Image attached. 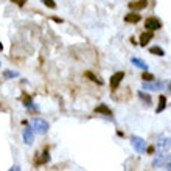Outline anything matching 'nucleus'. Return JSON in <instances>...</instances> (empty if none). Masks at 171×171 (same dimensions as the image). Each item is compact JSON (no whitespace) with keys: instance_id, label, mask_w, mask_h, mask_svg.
Returning <instances> with one entry per match:
<instances>
[{"instance_id":"nucleus-1","label":"nucleus","mask_w":171,"mask_h":171,"mask_svg":"<svg viewBox=\"0 0 171 171\" xmlns=\"http://www.w3.org/2000/svg\"><path fill=\"white\" fill-rule=\"evenodd\" d=\"M153 168L156 170H171V156H160L153 162Z\"/></svg>"},{"instance_id":"nucleus-2","label":"nucleus","mask_w":171,"mask_h":171,"mask_svg":"<svg viewBox=\"0 0 171 171\" xmlns=\"http://www.w3.org/2000/svg\"><path fill=\"white\" fill-rule=\"evenodd\" d=\"M131 145H132V148L137 153H143L146 149V142L142 137H138V135H132L131 137Z\"/></svg>"},{"instance_id":"nucleus-3","label":"nucleus","mask_w":171,"mask_h":171,"mask_svg":"<svg viewBox=\"0 0 171 171\" xmlns=\"http://www.w3.org/2000/svg\"><path fill=\"white\" fill-rule=\"evenodd\" d=\"M33 128L36 129L38 134H47V131L50 129V125H48V122H45L42 118H34L33 120Z\"/></svg>"},{"instance_id":"nucleus-4","label":"nucleus","mask_w":171,"mask_h":171,"mask_svg":"<svg viewBox=\"0 0 171 171\" xmlns=\"http://www.w3.org/2000/svg\"><path fill=\"white\" fill-rule=\"evenodd\" d=\"M145 28L149 30V31H156L159 28H162V22L157 19V17H148L145 20Z\"/></svg>"},{"instance_id":"nucleus-5","label":"nucleus","mask_w":171,"mask_h":171,"mask_svg":"<svg viewBox=\"0 0 171 171\" xmlns=\"http://www.w3.org/2000/svg\"><path fill=\"white\" fill-rule=\"evenodd\" d=\"M22 137H23V142L27 143V145H31L33 142H34V131L31 126H28L27 123H25V129H23V132H22Z\"/></svg>"},{"instance_id":"nucleus-6","label":"nucleus","mask_w":171,"mask_h":171,"mask_svg":"<svg viewBox=\"0 0 171 171\" xmlns=\"http://www.w3.org/2000/svg\"><path fill=\"white\" fill-rule=\"evenodd\" d=\"M123 78H125V72H117V73H114V75L111 76V87H112V89H117V87L120 86Z\"/></svg>"},{"instance_id":"nucleus-7","label":"nucleus","mask_w":171,"mask_h":171,"mask_svg":"<svg viewBox=\"0 0 171 171\" xmlns=\"http://www.w3.org/2000/svg\"><path fill=\"white\" fill-rule=\"evenodd\" d=\"M165 87V83L159 81V83H153V81H145L143 83V89H148V90H162Z\"/></svg>"},{"instance_id":"nucleus-8","label":"nucleus","mask_w":171,"mask_h":171,"mask_svg":"<svg viewBox=\"0 0 171 171\" xmlns=\"http://www.w3.org/2000/svg\"><path fill=\"white\" fill-rule=\"evenodd\" d=\"M146 5H148V0H138V2H131L128 6L132 11H140V9L146 8Z\"/></svg>"},{"instance_id":"nucleus-9","label":"nucleus","mask_w":171,"mask_h":171,"mask_svg":"<svg viewBox=\"0 0 171 171\" xmlns=\"http://www.w3.org/2000/svg\"><path fill=\"white\" fill-rule=\"evenodd\" d=\"M140 19H142V16H140L137 11H134V13H129V14H126V17H125V22H128V23H137V22H140Z\"/></svg>"},{"instance_id":"nucleus-10","label":"nucleus","mask_w":171,"mask_h":171,"mask_svg":"<svg viewBox=\"0 0 171 171\" xmlns=\"http://www.w3.org/2000/svg\"><path fill=\"white\" fill-rule=\"evenodd\" d=\"M95 112H96V114H103V115H106V117H112V111H111L106 104L96 106V107H95Z\"/></svg>"},{"instance_id":"nucleus-11","label":"nucleus","mask_w":171,"mask_h":171,"mask_svg":"<svg viewBox=\"0 0 171 171\" xmlns=\"http://www.w3.org/2000/svg\"><path fill=\"white\" fill-rule=\"evenodd\" d=\"M153 39V31H145V33H142V36H140V45L142 47H145V45H148V42Z\"/></svg>"},{"instance_id":"nucleus-12","label":"nucleus","mask_w":171,"mask_h":171,"mask_svg":"<svg viewBox=\"0 0 171 171\" xmlns=\"http://www.w3.org/2000/svg\"><path fill=\"white\" fill-rule=\"evenodd\" d=\"M131 62H132V64H134L135 67L142 69V70H148V64H146L145 61L138 59V58H131Z\"/></svg>"},{"instance_id":"nucleus-13","label":"nucleus","mask_w":171,"mask_h":171,"mask_svg":"<svg viewBox=\"0 0 171 171\" xmlns=\"http://www.w3.org/2000/svg\"><path fill=\"white\" fill-rule=\"evenodd\" d=\"M165 107H167V96H165V95H160V98H159V106H157V109H156V114L163 112Z\"/></svg>"},{"instance_id":"nucleus-14","label":"nucleus","mask_w":171,"mask_h":171,"mask_svg":"<svg viewBox=\"0 0 171 171\" xmlns=\"http://www.w3.org/2000/svg\"><path fill=\"white\" fill-rule=\"evenodd\" d=\"M22 101H23V104H25L27 107H30V109H39L38 106H34V104H33L31 96H28L27 93H23V95H22Z\"/></svg>"},{"instance_id":"nucleus-15","label":"nucleus","mask_w":171,"mask_h":171,"mask_svg":"<svg viewBox=\"0 0 171 171\" xmlns=\"http://www.w3.org/2000/svg\"><path fill=\"white\" fill-rule=\"evenodd\" d=\"M157 146H159V148H163V149H167V148H171V137L160 138V140L157 142Z\"/></svg>"},{"instance_id":"nucleus-16","label":"nucleus","mask_w":171,"mask_h":171,"mask_svg":"<svg viewBox=\"0 0 171 171\" xmlns=\"http://www.w3.org/2000/svg\"><path fill=\"white\" fill-rule=\"evenodd\" d=\"M86 76H87V78H89L90 81L96 83V84H100V86L103 84V81H101V80H100V78H98V76H96V75L93 73V72H90V70H87V72H86Z\"/></svg>"},{"instance_id":"nucleus-17","label":"nucleus","mask_w":171,"mask_h":171,"mask_svg":"<svg viewBox=\"0 0 171 171\" xmlns=\"http://www.w3.org/2000/svg\"><path fill=\"white\" fill-rule=\"evenodd\" d=\"M48 160H50V154H48V151L45 149V151L42 153V157H41V159H38L34 163H36V165H44V163H47Z\"/></svg>"},{"instance_id":"nucleus-18","label":"nucleus","mask_w":171,"mask_h":171,"mask_svg":"<svg viewBox=\"0 0 171 171\" xmlns=\"http://www.w3.org/2000/svg\"><path fill=\"white\" fill-rule=\"evenodd\" d=\"M138 96H140V100H142L145 104H148V106L153 103V98H151V95H146L145 92H138Z\"/></svg>"},{"instance_id":"nucleus-19","label":"nucleus","mask_w":171,"mask_h":171,"mask_svg":"<svg viewBox=\"0 0 171 171\" xmlns=\"http://www.w3.org/2000/svg\"><path fill=\"white\" fill-rule=\"evenodd\" d=\"M149 53H153V54H156V56H163V54H165V51H163L160 47H151V48H149Z\"/></svg>"},{"instance_id":"nucleus-20","label":"nucleus","mask_w":171,"mask_h":171,"mask_svg":"<svg viewBox=\"0 0 171 171\" xmlns=\"http://www.w3.org/2000/svg\"><path fill=\"white\" fill-rule=\"evenodd\" d=\"M3 76H5L6 80H9V78H17L19 73L14 72V70H5V72H3Z\"/></svg>"},{"instance_id":"nucleus-21","label":"nucleus","mask_w":171,"mask_h":171,"mask_svg":"<svg viewBox=\"0 0 171 171\" xmlns=\"http://www.w3.org/2000/svg\"><path fill=\"white\" fill-rule=\"evenodd\" d=\"M44 5H47L48 8H51V9H54L56 8V3H54V0H42Z\"/></svg>"},{"instance_id":"nucleus-22","label":"nucleus","mask_w":171,"mask_h":171,"mask_svg":"<svg viewBox=\"0 0 171 171\" xmlns=\"http://www.w3.org/2000/svg\"><path fill=\"white\" fill-rule=\"evenodd\" d=\"M145 81H154V75H151V73H143V76H142Z\"/></svg>"},{"instance_id":"nucleus-23","label":"nucleus","mask_w":171,"mask_h":171,"mask_svg":"<svg viewBox=\"0 0 171 171\" xmlns=\"http://www.w3.org/2000/svg\"><path fill=\"white\" fill-rule=\"evenodd\" d=\"M14 5H17V6H23L25 3H27V0H11Z\"/></svg>"},{"instance_id":"nucleus-24","label":"nucleus","mask_w":171,"mask_h":171,"mask_svg":"<svg viewBox=\"0 0 171 171\" xmlns=\"http://www.w3.org/2000/svg\"><path fill=\"white\" fill-rule=\"evenodd\" d=\"M53 20L54 22H62V19H59V17H53Z\"/></svg>"},{"instance_id":"nucleus-25","label":"nucleus","mask_w":171,"mask_h":171,"mask_svg":"<svg viewBox=\"0 0 171 171\" xmlns=\"http://www.w3.org/2000/svg\"><path fill=\"white\" fill-rule=\"evenodd\" d=\"M2 50H3V45H2V42H0V51H2Z\"/></svg>"},{"instance_id":"nucleus-26","label":"nucleus","mask_w":171,"mask_h":171,"mask_svg":"<svg viewBox=\"0 0 171 171\" xmlns=\"http://www.w3.org/2000/svg\"><path fill=\"white\" fill-rule=\"evenodd\" d=\"M170 89H171V84H170Z\"/></svg>"}]
</instances>
